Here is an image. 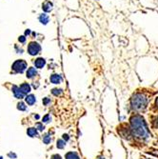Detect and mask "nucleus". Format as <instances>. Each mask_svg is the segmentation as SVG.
Wrapping results in <instances>:
<instances>
[{
	"instance_id": "obj_1",
	"label": "nucleus",
	"mask_w": 158,
	"mask_h": 159,
	"mask_svg": "<svg viewBox=\"0 0 158 159\" xmlns=\"http://www.w3.org/2000/svg\"><path fill=\"white\" fill-rule=\"evenodd\" d=\"M130 129L133 136L140 140H147L150 136L147 124L140 114H133L130 117Z\"/></svg>"
},
{
	"instance_id": "obj_2",
	"label": "nucleus",
	"mask_w": 158,
	"mask_h": 159,
	"mask_svg": "<svg viewBox=\"0 0 158 159\" xmlns=\"http://www.w3.org/2000/svg\"><path fill=\"white\" fill-rule=\"evenodd\" d=\"M149 97L144 92H135L130 98V107L135 111H141L147 108Z\"/></svg>"
},
{
	"instance_id": "obj_3",
	"label": "nucleus",
	"mask_w": 158,
	"mask_h": 159,
	"mask_svg": "<svg viewBox=\"0 0 158 159\" xmlns=\"http://www.w3.org/2000/svg\"><path fill=\"white\" fill-rule=\"evenodd\" d=\"M12 70H14L15 72H18V74H22V72L27 69V62L25 60H16L12 66Z\"/></svg>"
},
{
	"instance_id": "obj_4",
	"label": "nucleus",
	"mask_w": 158,
	"mask_h": 159,
	"mask_svg": "<svg viewBox=\"0 0 158 159\" xmlns=\"http://www.w3.org/2000/svg\"><path fill=\"white\" fill-rule=\"evenodd\" d=\"M41 51V46L39 45V43L35 42V41H31L30 42V44L28 45V52L31 55H38Z\"/></svg>"
},
{
	"instance_id": "obj_5",
	"label": "nucleus",
	"mask_w": 158,
	"mask_h": 159,
	"mask_svg": "<svg viewBox=\"0 0 158 159\" xmlns=\"http://www.w3.org/2000/svg\"><path fill=\"white\" fill-rule=\"evenodd\" d=\"M119 131H118V132H119V134L124 137V138H126V139H130L131 136H133V132H131V129L129 127L128 125L126 124H123L121 125L120 127H119Z\"/></svg>"
},
{
	"instance_id": "obj_6",
	"label": "nucleus",
	"mask_w": 158,
	"mask_h": 159,
	"mask_svg": "<svg viewBox=\"0 0 158 159\" xmlns=\"http://www.w3.org/2000/svg\"><path fill=\"white\" fill-rule=\"evenodd\" d=\"M50 80L52 84H60L62 82V76L60 75H58V74H54V75H51V77H50Z\"/></svg>"
},
{
	"instance_id": "obj_7",
	"label": "nucleus",
	"mask_w": 158,
	"mask_h": 159,
	"mask_svg": "<svg viewBox=\"0 0 158 159\" xmlns=\"http://www.w3.org/2000/svg\"><path fill=\"white\" fill-rule=\"evenodd\" d=\"M52 7H54V5H52V3L50 0H46V1L42 4V10L45 12H50L52 10Z\"/></svg>"
},
{
	"instance_id": "obj_8",
	"label": "nucleus",
	"mask_w": 158,
	"mask_h": 159,
	"mask_svg": "<svg viewBox=\"0 0 158 159\" xmlns=\"http://www.w3.org/2000/svg\"><path fill=\"white\" fill-rule=\"evenodd\" d=\"M12 92H14L15 96L18 99H22L24 97V94L20 91V89H19V87H17V86H12Z\"/></svg>"
},
{
	"instance_id": "obj_9",
	"label": "nucleus",
	"mask_w": 158,
	"mask_h": 159,
	"mask_svg": "<svg viewBox=\"0 0 158 159\" xmlns=\"http://www.w3.org/2000/svg\"><path fill=\"white\" fill-rule=\"evenodd\" d=\"M46 65V60L44 58L42 57H38L35 59V66L37 68V69H42L44 66Z\"/></svg>"
},
{
	"instance_id": "obj_10",
	"label": "nucleus",
	"mask_w": 158,
	"mask_h": 159,
	"mask_svg": "<svg viewBox=\"0 0 158 159\" xmlns=\"http://www.w3.org/2000/svg\"><path fill=\"white\" fill-rule=\"evenodd\" d=\"M19 89H20V91L23 92L24 94H28L29 92L31 91V86L28 83H23L20 87H19Z\"/></svg>"
},
{
	"instance_id": "obj_11",
	"label": "nucleus",
	"mask_w": 158,
	"mask_h": 159,
	"mask_svg": "<svg viewBox=\"0 0 158 159\" xmlns=\"http://www.w3.org/2000/svg\"><path fill=\"white\" fill-rule=\"evenodd\" d=\"M66 159H80V157L78 156V154H76L75 151H69L65 155Z\"/></svg>"
},
{
	"instance_id": "obj_12",
	"label": "nucleus",
	"mask_w": 158,
	"mask_h": 159,
	"mask_svg": "<svg viewBox=\"0 0 158 159\" xmlns=\"http://www.w3.org/2000/svg\"><path fill=\"white\" fill-rule=\"evenodd\" d=\"M36 75H37V71L35 68L31 67L28 69V71H27V77L28 78H32V77L36 76Z\"/></svg>"
},
{
	"instance_id": "obj_13",
	"label": "nucleus",
	"mask_w": 158,
	"mask_h": 159,
	"mask_svg": "<svg viewBox=\"0 0 158 159\" xmlns=\"http://www.w3.org/2000/svg\"><path fill=\"white\" fill-rule=\"evenodd\" d=\"M39 21H40L42 24L46 25V24H48V22L50 21V17H49L48 15L42 14V15H40V16H39Z\"/></svg>"
},
{
	"instance_id": "obj_14",
	"label": "nucleus",
	"mask_w": 158,
	"mask_h": 159,
	"mask_svg": "<svg viewBox=\"0 0 158 159\" xmlns=\"http://www.w3.org/2000/svg\"><path fill=\"white\" fill-rule=\"evenodd\" d=\"M36 101V98L34 94H29L27 95V97H26V102H27V104L29 105H34Z\"/></svg>"
},
{
	"instance_id": "obj_15",
	"label": "nucleus",
	"mask_w": 158,
	"mask_h": 159,
	"mask_svg": "<svg viewBox=\"0 0 158 159\" xmlns=\"http://www.w3.org/2000/svg\"><path fill=\"white\" fill-rule=\"evenodd\" d=\"M27 134L29 136L31 137H35L37 135V131H36V128H29L27 130Z\"/></svg>"
},
{
	"instance_id": "obj_16",
	"label": "nucleus",
	"mask_w": 158,
	"mask_h": 159,
	"mask_svg": "<svg viewBox=\"0 0 158 159\" xmlns=\"http://www.w3.org/2000/svg\"><path fill=\"white\" fill-rule=\"evenodd\" d=\"M51 94L55 95V96H59L63 94V90L62 89H52L51 90Z\"/></svg>"
},
{
	"instance_id": "obj_17",
	"label": "nucleus",
	"mask_w": 158,
	"mask_h": 159,
	"mask_svg": "<svg viewBox=\"0 0 158 159\" xmlns=\"http://www.w3.org/2000/svg\"><path fill=\"white\" fill-rule=\"evenodd\" d=\"M65 145H66V142L61 140V139H59V140H57V148L58 149H63L65 147Z\"/></svg>"
},
{
	"instance_id": "obj_18",
	"label": "nucleus",
	"mask_w": 158,
	"mask_h": 159,
	"mask_svg": "<svg viewBox=\"0 0 158 159\" xmlns=\"http://www.w3.org/2000/svg\"><path fill=\"white\" fill-rule=\"evenodd\" d=\"M51 141V136H50L49 134H45L44 137H43V142H44L45 144H49Z\"/></svg>"
},
{
	"instance_id": "obj_19",
	"label": "nucleus",
	"mask_w": 158,
	"mask_h": 159,
	"mask_svg": "<svg viewBox=\"0 0 158 159\" xmlns=\"http://www.w3.org/2000/svg\"><path fill=\"white\" fill-rule=\"evenodd\" d=\"M17 109L19 111H25L26 110V106H25V104L23 102H19L17 104Z\"/></svg>"
},
{
	"instance_id": "obj_20",
	"label": "nucleus",
	"mask_w": 158,
	"mask_h": 159,
	"mask_svg": "<svg viewBox=\"0 0 158 159\" xmlns=\"http://www.w3.org/2000/svg\"><path fill=\"white\" fill-rule=\"evenodd\" d=\"M51 121V115L50 114H46L44 117H43V119H42V122L43 123H48V122H50Z\"/></svg>"
},
{
	"instance_id": "obj_21",
	"label": "nucleus",
	"mask_w": 158,
	"mask_h": 159,
	"mask_svg": "<svg viewBox=\"0 0 158 159\" xmlns=\"http://www.w3.org/2000/svg\"><path fill=\"white\" fill-rule=\"evenodd\" d=\"M35 128H37L38 131H43V130L45 129L42 123H36V124H35Z\"/></svg>"
},
{
	"instance_id": "obj_22",
	"label": "nucleus",
	"mask_w": 158,
	"mask_h": 159,
	"mask_svg": "<svg viewBox=\"0 0 158 159\" xmlns=\"http://www.w3.org/2000/svg\"><path fill=\"white\" fill-rule=\"evenodd\" d=\"M49 103H51V99H50V98L46 97V98H44V99H43V104H44L45 106H47Z\"/></svg>"
},
{
	"instance_id": "obj_23",
	"label": "nucleus",
	"mask_w": 158,
	"mask_h": 159,
	"mask_svg": "<svg viewBox=\"0 0 158 159\" xmlns=\"http://www.w3.org/2000/svg\"><path fill=\"white\" fill-rule=\"evenodd\" d=\"M18 41H19V42H21V43H25V42H26V37H25L24 35H22V36H19V38H18Z\"/></svg>"
},
{
	"instance_id": "obj_24",
	"label": "nucleus",
	"mask_w": 158,
	"mask_h": 159,
	"mask_svg": "<svg viewBox=\"0 0 158 159\" xmlns=\"http://www.w3.org/2000/svg\"><path fill=\"white\" fill-rule=\"evenodd\" d=\"M51 159H62V157L59 155V154H54V155L51 156Z\"/></svg>"
},
{
	"instance_id": "obj_25",
	"label": "nucleus",
	"mask_w": 158,
	"mask_h": 159,
	"mask_svg": "<svg viewBox=\"0 0 158 159\" xmlns=\"http://www.w3.org/2000/svg\"><path fill=\"white\" fill-rule=\"evenodd\" d=\"M63 139H64V140H66V141H68L69 139H70V137H69L68 134H64V135H63Z\"/></svg>"
},
{
	"instance_id": "obj_26",
	"label": "nucleus",
	"mask_w": 158,
	"mask_h": 159,
	"mask_svg": "<svg viewBox=\"0 0 158 159\" xmlns=\"http://www.w3.org/2000/svg\"><path fill=\"white\" fill-rule=\"evenodd\" d=\"M25 35H31V31H30V30H27V31H25Z\"/></svg>"
},
{
	"instance_id": "obj_27",
	"label": "nucleus",
	"mask_w": 158,
	"mask_h": 159,
	"mask_svg": "<svg viewBox=\"0 0 158 159\" xmlns=\"http://www.w3.org/2000/svg\"><path fill=\"white\" fill-rule=\"evenodd\" d=\"M155 127L158 128V116H157V118L155 119Z\"/></svg>"
},
{
	"instance_id": "obj_28",
	"label": "nucleus",
	"mask_w": 158,
	"mask_h": 159,
	"mask_svg": "<svg viewBox=\"0 0 158 159\" xmlns=\"http://www.w3.org/2000/svg\"><path fill=\"white\" fill-rule=\"evenodd\" d=\"M155 105H156V107H157V109H158V97L156 98V100H155Z\"/></svg>"
},
{
	"instance_id": "obj_29",
	"label": "nucleus",
	"mask_w": 158,
	"mask_h": 159,
	"mask_svg": "<svg viewBox=\"0 0 158 159\" xmlns=\"http://www.w3.org/2000/svg\"><path fill=\"white\" fill-rule=\"evenodd\" d=\"M97 159H105V157L104 156H98Z\"/></svg>"
},
{
	"instance_id": "obj_30",
	"label": "nucleus",
	"mask_w": 158,
	"mask_h": 159,
	"mask_svg": "<svg viewBox=\"0 0 158 159\" xmlns=\"http://www.w3.org/2000/svg\"><path fill=\"white\" fill-rule=\"evenodd\" d=\"M142 159H150V158H142Z\"/></svg>"
},
{
	"instance_id": "obj_31",
	"label": "nucleus",
	"mask_w": 158,
	"mask_h": 159,
	"mask_svg": "<svg viewBox=\"0 0 158 159\" xmlns=\"http://www.w3.org/2000/svg\"><path fill=\"white\" fill-rule=\"evenodd\" d=\"M0 159H2V157H1V156H0Z\"/></svg>"
}]
</instances>
